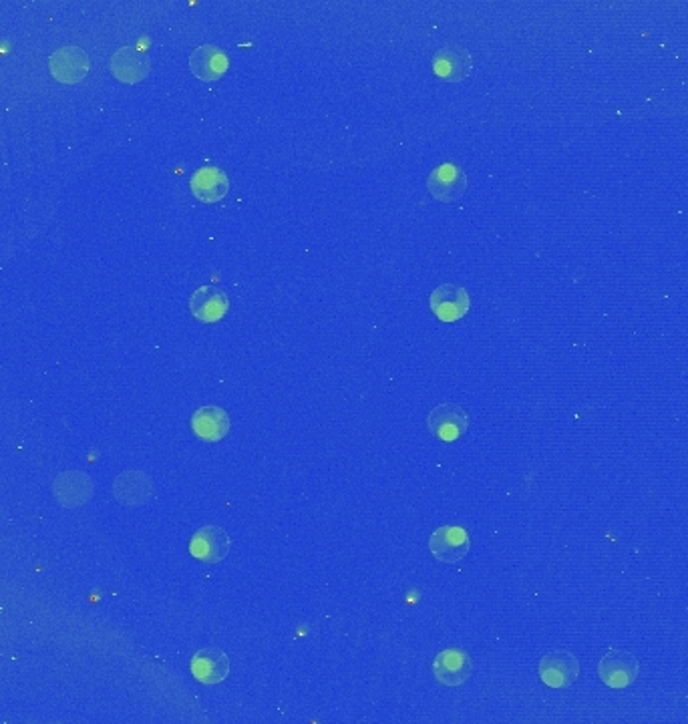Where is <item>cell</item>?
<instances>
[{"mask_svg": "<svg viewBox=\"0 0 688 724\" xmlns=\"http://www.w3.org/2000/svg\"><path fill=\"white\" fill-rule=\"evenodd\" d=\"M427 190L437 202L457 204L467 192V173L455 163H441L429 173Z\"/></svg>", "mask_w": 688, "mask_h": 724, "instance_id": "1", "label": "cell"}, {"mask_svg": "<svg viewBox=\"0 0 688 724\" xmlns=\"http://www.w3.org/2000/svg\"><path fill=\"white\" fill-rule=\"evenodd\" d=\"M540 678L550 688H568L578 680L580 662L576 654L568 648L550 650L538 666Z\"/></svg>", "mask_w": 688, "mask_h": 724, "instance_id": "2", "label": "cell"}, {"mask_svg": "<svg viewBox=\"0 0 688 724\" xmlns=\"http://www.w3.org/2000/svg\"><path fill=\"white\" fill-rule=\"evenodd\" d=\"M638 658L628 650H610L598 664V676L608 688H628L638 680Z\"/></svg>", "mask_w": 688, "mask_h": 724, "instance_id": "3", "label": "cell"}, {"mask_svg": "<svg viewBox=\"0 0 688 724\" xmlns=\"http://www.w3.org/2000/svg\"><path fill=\"white\" fill-rule=\"evenodd\" d=\"M429 431L443 443L459 441L469 429V415L461 405L441 403L427 417Z\"/></svg>", "mask_w": 688, "mask_h": 724, "instance_id": "4", "label": "cell"}, {"mask_svg": "<svg viewBox=\"0 0 688 724\" xmlns=\"http://www.w3.org/2000/svg\"><path fill=\"white\" fill-rule=\"evenodd\" d=\"M471 548L469 533L461 525H443L429 537L431 554L445 564L461 562Z\"/></svg>", "mask_w": 688, "mask_h": 724, "instance_id": "5", "label": "cell"}, {"mask_svg": "<svg viewBox=\"0 0 688 724\" xmlns=\"http://www.w3.org/2000/svg\"><path fill=\"white\" fill-rule=\"evenodd\" d=\"M473 674V660L463 648H445L433 660V676L447 688L463 686Z\"/></svg>", "mask_w": 688, "mask_h": 724, "instance_id": "6", "label": "cell"}, {"mask_svg": "<svg viewBox=\"0 0 688 724\" xmlns=\"http://www.w3.org/2000/svg\"><path fill=\"white\" fill-rule=\"evenodd\" d=\"M230 546L232 539L220 525H204L190 541V554L198 562L220 564L230 554Z\"/></svg>", "mask_w": 688, "mask_h": 724, "instance_id": "7", "label": "cell"}, {"mask_svg": "<svg viewBox=\"0 0 688 724\" xmlns=\"http://www.w3.org/2000/svg\"><path fill=\"white\" fill-rule=\"evenodd\" d=\"M91 71V59L81 47H63L49 57V73L65 85H75Z\"/></svg>", "mask_w": 688, "mask_h": 724, "instance_id": "8", "label": "cell"}, {"mask_svg": "<svg viewBox=\"0 0 688 724\" xmlns=\"http://www.w3.org/2000/svg\"><path fill=\"white\" fill-rule=\"evenodd\" d=\"M473 71V55L461 45H445L433 57V73L447 83H461Z\"/></svg>", "mask_w": 688, "mask_h": 724, "instance_id": "9", "label": "cell"}, {"mask_svg": "<svg viewBox=\"0 0 688 724\" xmlns=\"http://www.w3.org/2000/svg\"><path fill=\"white\" fill-rule=\"evenodd\" d=\"M471 306L469 292L457 284H441L431 292V310L443 322L461 320Z\"/></svg>", "mask_w": 688, "mask_h": 724, "instance_id": "10", "label": "cell"}, {"mask_svg": "<svg viewBox=\"0 0 688 724\" xmlns=\"http://www.w3.org/2000/svg\"><path fill=\"white\" fill-rule=\"evenodd\" d=\"M190 188L194 198L200 200L202 204H218L230 192V179L224 173V169L206 165L192 175Z\"/></svg>", "mask_w": 688, "mask_h": 724, "instance_id": "11", "label": "cell"}, {"mask_svg": "<svg viewBox=\"0 0 688 724\" xmlns=\"http://www.w3.org/2000/svg\"><path fill=\"white\" fill-rule=\"evenodd\" d=\"M93 489H95L93 479L89 475H85V473H79V471L61 473L53 481V495L67 509H75V507L85 505L93 497Z\"/></svg>", "mask_w": 688, "mask_h": 724, "instance_id": "12", "label": "cell"}, {"mask_svg": "<svg viewBox=\"0 0 688 724\" xmlns=\"http://www.w3.org/2000/svg\"><path fill=\"white\" fill-rule=\"evenodd\" d=\"M192 676L204 686L222 684L230 674V660L218 648H202L192 656Z\"/></svg>", "mask_w": 688, "mask_h": 724, "instance_id": "13", "label": "cell"}, {"mask_svg": "<svg viewBox=\"0 0 688 724\" xmlns=\"http://www.w3.org/2000/svg\"><path fill=\"white\" fill-rule=\"evenodd\" d=\"M113 495L125 507H143L153 497V481L141 471H125L115 479Z\"/></svg>", "mask_w": 688, "mask_h": 724, "instance_id": "14", "label": "cell"}, {"mask_svg": "<svg viewBox=\"0 0 688 724\" xmlns=\"http://www.w3.org/2000/svg\"><path fill=\"white\" fill-rule=\"evenodd\" d=\"M109 65H111V73L115 79H119L121 83L133 85L147 77L151 61L137 47H121L119 51L113 53Z\"/></svg>", "mask_w": 688, "mask_h": 724, "instance_id": "15", "label": "cell"}, {"mask_svg": "<svg viewBox=\"0 0 688 724\" xmlns=\"http://www.w3.org/2000/svg\"><path fill=\"white\" fill-rule=\"evenodd\" d=\"M228 296L216 286H200L190 298V310L200 322H220L228 312Z\"/></svg>", "mask_w": 688, "mask_h": 724, "instance_id": "16", "label": "cell"}, {"mask_svg": "<svg viewBox=\"0 0 688 724\" xmlns=\"http://www.w3.org/2000/svg\"><path fill=\"white\" fill-rule=\"evenodd\" d=\"M228 65V55L216 45H202L190 57L192 73L206 83L222 79L228 71Z\"/></svg>", "mask_w": 688, "mask_h": 724, "instance_id": "17", "label": "cell"}, {"mask_svg": "<svg viewBox=\"0 0 688 724\" xmlns=\"http://www.w3.org/2000/svg\"><path fill=\"white\" fill-rule=\"evenodd\" d=\"M192 429L202 441L218 443L230 431V417L220 407H202L192 417Z\"/></svg>", "mask_w": 688, "mask_h": 724, "instance_id": "18", "label": "cell"}]
</instances>
